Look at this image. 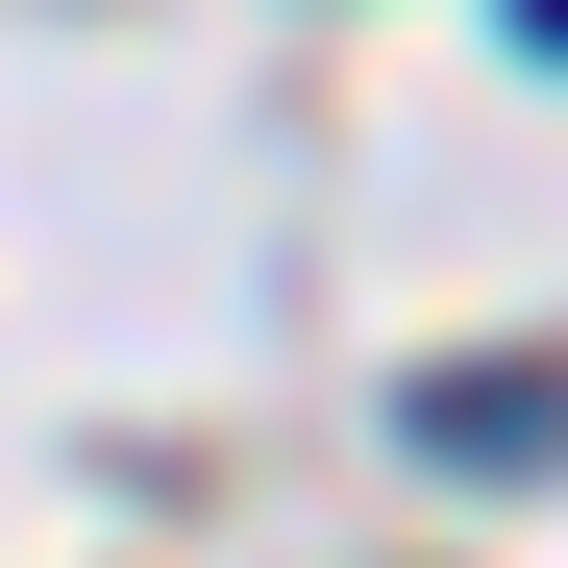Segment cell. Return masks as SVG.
<instances>
[{
    "instance_id": "1",
    "label": "cell",
    "mask_w": 568,
    "mask_h": 568,
    "mask_svg": "<svg viewBox=\"0 0 568 568\" xmlns=\"http://www.w3.org/2000/svg\"><path fill=\"white\" fill-rule=\"evenodd\" d=\"M420 445H445V469H544V445H568V371H445Z\"/></svg>"
},
{
    "instance_id": "2",
    "label": "cell",
    "mask_w": 568,
    "mask_h": 568,
    "mask_svg": "<svg viewBox=\"0 0 568 568\" xmlns=\"http://www.w3.org/2000/svg\"><path fill=\"white\" fill-rule=\"evenodd\" d=\"M519 50H568V0H519Z\"/></svg>"
}]
</instances>
